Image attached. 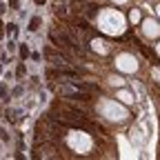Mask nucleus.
Instances as JSON below:
<instances>
[{"mask_svg":"<svg viewBox=\"0 0 160 160\" xmlns=\"http://www.w3.org/2000/svg\"><path fill=\"white\" fill-rule=\"evenodd\" d=\"M142 31L149 36V38H158V33H160V27H158V22H156V20H145V22H142Z\"/></svg>","mask_w":160,"mask_h":160,"instance_id":"obj_5","label":"nucleus"},{"mask_svg":"<svg viewBox=\"0 0 160 160\" xmlns=\"http://www.w3.org/2000/svg\"><path fill=\"white\" fill-rule=\"evenodd\" d=\"M151 76H153V78L158 80V82H160V67H156V69L151 71Z\"/></svg>","mask_w":160,"mask_h":160,"instance_id":"obj_9","label":"nucleus"},{"mask_svg":"<svg viewBox=\"0 0 160 160\" xmlns=\"http://www.w3.org/2000/svg\"><path fill=\"white\" fill-rule=\"evenodd\" d=\"M67 145H69L73 151H78V153H87V151L91 149V145H93V140H91L85 131H71V133L67 136Z\"/></svg>","mask_w":160,"mask_h":160,"instance_id":"obj_3","label":"nucleus"},{"mask_svg":"<svg viewBox=\"0 0 160 160\" xmlns=\"http://www.w3.org/2000/svg\"><path fill=\"white\" fill-rule=\"evenodd\" d=\"M116 67L125 73H133L138 69V60L131 53H120V56H116Z\"/></svg>","mask_w":160,"mask_h":160,"instance_id":"obj_4","label":"nucleus"},{"mask_svg":"<svg viewBox=\"0 0 160 160\" xmlns=\"http://www.w3.org/2000/svg\"><path fill=\"white\" fill-rule=\"evenodd\" d=\"M116 98H120L122 102H133V93H131V91H125V89H122V91H118Z\"/></svg>","mask_w":160,"mask_h":160,"instance_id":"obj_6","label":"nucleus"},{"mask_svg":"<svg viewBox=\"0 0 160 160\" xmlns=\"http://www.w3.org/2000/svg\"><path fill=\"white\" fill-rule=\"evenodd\" d=\"M158 16H160V5H158Z\"/></svg>","mask_w":160,"mask_h":160,"instance_id":"obj_13","label":"nucleus"},{"mask_svg":"<svg viewBox=\"0 0 160 160\" xmlns=\"http://www.w3.org/2000/svg\"><path fill=\"white\" fill-rule=\"evenodd\" d=\"M98 27L107 36H120L125 31V27H127V20H125L122 13L116 11V9H102L98 13Z\"/></svg>","mask_w":160,"mask_h":160,"instance_id":"obj_1","label":"nucleus"},{"mask_svg":"<svg viewBox=\"0 0 160 160\" xmlns=\"http://www.w3.org/2000/svg\"><path fill=\"white\" fill-rule=\"evenodd\" d=\"M129 18H131V22H140V11H138V9H131Z\"/></svg>","mask_w":160,"mask_h":160,"instance_id":"obj_8","label":"nucleus"},{"mask_svg":"<svg viewBox=\"0 0 160 160\" xmlns=\"http://www.w3.org/2000/svg\"><path fill=\"white\" fill-rule=\"evenodd\" d=\"M156 51H158V56H160V42H158V47H156Z\"/></svg>","mask_w":160,"mask_h":160,"instance_id":"obj_12","label":"nucleus"},{"mask_svg":"<svg viewBox=\"0 0 160 160\" xmlns=\"http://www.w3.org/2000/svg\"><path fill=\"white\" fill-rule=\"evenodd\" d=\"M100 113L107 120H113V122H120V120L127 118V109L120 102H116V100H102L100 102Z\"/></svg>","mask_w":160,"mask_h":160,"instance_id":"obj_2","label":"nucleus"},{"mask_svg":"<svg viewBox=\"0 0 160 160\" xmlns=\"http://www.w3.org/2000/svg\"><path fill=\"white\" fill-rule=\"evenodd\" d=\"M113 2H116V5H122V2H127V0H113Z\"/></svg>","mask_w":160,"mask_h":160,"instance_id":"obj_11","label":"nucleus"},{"mask_svg":"<svg viewBox=\"0 0 160 160\" xmlns=\"http://www.w3.org/2000/svg\"><path fill=\"white\" fill-rule=\"evenodd\" d=\"M122 82H125V80H122V78H111V85H118V87H120V85H122Z\"/></svg>","mask_w":160,"mask_h":160,"instance_id":"obj_10","label":"nucleus"},{"mask_svg":"<svg viewBox=\"0 0 160 160\" xmlns=\"http://www.w3.org/2000/svg\"><path fill=\"white\" fill-rule=\"evenodd\" d=\"M91 47H93V51H100V53H105V51H107V47H105V42H102V40H93V42H91Z\"/></svg>","mask_w":160,"mask_h":160,"instance_id":"obj_7","label":"nucleus"}]
</instances>
